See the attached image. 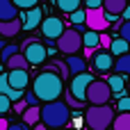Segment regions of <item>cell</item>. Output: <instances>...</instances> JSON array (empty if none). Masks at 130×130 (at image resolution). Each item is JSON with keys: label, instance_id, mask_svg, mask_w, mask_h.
I'll list each match as a JSON object with an SVG mask.
<instances>
[{"label": "cell", "instance_id": "6da1fadb", "mask_svg": "<svg viewBox=\"0 0 130 130\" xmlns=\"http://www.w3.org/2000/svg\"><path fill=\"white\" fill-rule=\"evenodd\" d=\"M32 91H34V96H37L39 101H43V103L55 101V98H62V94H64V78H62L53 66H48V69H43V71L32 80Z\"/></svg>", "mask_w": 130, "mask_h": 130}, {"label": "cell", "instance_id": "7a4b0ae2", "mask_svg": "<svg viewBox=\"0 0 130 130\" xmlns=\"http://www.w3.org/2000/svg\"><path fill=\"white\" fill-rule=\"evenodd\" d=\"M39 112H41V119L39 121L48 130H59L71 121V107L64 101H59V98L43 103V107H39Z\"/></svg>", "mask_w": 130, "mask_h": 130}, {"label": "cell", "instance_id": "3957f363", "mask_svg": "<svg viewBox=\"0 0 130 130\" xmlns=\"http://www.w3.org/2000/svg\"><path fill=\"white\" fill-rule=\"evenodd\" d=\"M114 119V110L103 103V105H91L87 112H85V123L89 130H107L110 123Z\"/></svg>", "mask_w": 130, "mask_h": 130}, {"label": "cell", "instance_id": "277c9868", "mask_svg": "<svg viewBox=\"0 0 130 130\" xmlns=\"http://www.w3.org/2000/svg\"><path fill=\"white\" fill-rule=\"evenodd\" d=\"M82 48V34L75 27H64V32L57 37V50L64 55H75Z\"/></svg>", "mask_w": 130, "mask_h": 130}, {"label": "cell", "instance_id": "5b68a950", "mask_svg": "<svg viewBox=\"0 0 130 130\" xmlns=\"http://www.w3.org/2000/svg\"><path fill=\"white\" fill-rule=\"evenodd\" d=\"M110 98H112V91H110L107 82L94 78L85 91V101H89L91 105H103V103H110Z\"/></svg>", "mask_w": 130, "mask_h": 130}, {"label": "cell", "instance_id": "8992f818", "mask_svg": "<svg viewBox=\"0 0 130 130\" xmlns=\"http://www.w3.org/2000/svg\"><path fill=\"white\" fill-rule=\"evenodd\" d=\"M23 57H25L27 64L37 66V64H43V62L48 59V50H46V46H43L39 39H30V41H25V46H23Z\"/></svg>", "mask_w": 130, "mask_h": 130}, {"label": "cell", "instance_id": "52a82bcc", "mask_svg": "<svg viewBox=\"0 0 130 130\" xmlns=\"http://www.w3.org/2000/svg\"><path fill=\"white\" fill-rule=\"evenodd\" d=\"M94 80V75L89 73V71H82V73H75V75H71V82H69V94L75 98V101H85V91H87V87H89V82Z\"/></svg>", "mask_w": 130, "mask_h": 130}, {"label": "cell", "instance_id": "ba28073f", "mask_svg": "<svg viewBox=\"0 0 130 130\" xmlns=\"http://www.w3.org/2000/svg\"><path fill=\"white\" fill-rule=\"evenodd\" d=\"M89 64H91V69H94L96 73H110L112 66H114V55H112L110 50H96V48H94Z\"/></svg>", "mask_w": 130, "mask_h": 130}, {"label": "cell", "instance_id": "9c48e42d", "mask_svg": "<svg viewBox=\"0 0 130 130\" xmlns=\"http://www.w3.org/2000/svg\"><path fill=\"white\" fill-rule=\"evenodd\" d=\"M85 27H87V30H96V32H103V30H107V27H110V23L105 21L103 7L85 9Z\"/></svg>", "mask_w": 130, "mask_h": 130}, {"label": "cell", "instance_id": "30bf717a", "mask_svg": "<svg viewBox=\"0 0 130 130\" xmlns=\"http://www.w3.org/2000/svg\"><path fill=\"white\" fill-rule=\"evenodd\" d=\"M39 27H41L43 39L53 41V39H57V37L64 32V27H66V25H64V21H62V18H57V16H46V18H41Z\"/></svg>", "mask_w": 130, "mask_h": 130}, {"label": "cell", "instance_id": "8fae6325", "mask_svg": "<svg viewBox=\"0 0 130 130\" xmlns=\"http://www.w3.org/2000/svg\"><path fill=\"white\" fill-rule=\"evenodd\" d=\"M18 18H21V30H27V32H30V30H37V27H39L43 14H41V7L34 5V7H30V9H25L23 14L18 11Z\"/></svg>", "mask_w": 130, "mask_h": 130}, {"label": "cell", "instance_id": "7c38bea8", "mask_svg": "<svg viewBox=\"0 0 130 130\" xmlns=\"http://www.w3.org/2000/svg\"><path fill=\"white\" fill-rule=\"evenodd\" d=\"M7 85L11 89L25 91L30 87V73H27V69H11V71H7Z\"/></svg>", "mask_w": 130, "mask_h": 130}, {"label": "cell", "instance_id": "4fadbf2b", "mask_svg": "<svg viewBox=\"0 0 130 130\" xmlns=\"http://www.w3.org/2000/svg\"><path fill=\"white\" fill-rule=\"evenodd\" d=\"M64 64H66V71H69V78H71V75H75V73L87 71V59H85V57H80V53L69 55V57L64 59Z\"/></svg>", "mask_w": 130, "mask_h": 130}, {"label": "cell", "instance_id": "5bb4252c", "mask_svg": "<svg viewBox=\"0 0 130 130\" xmlns=\"http://www.w3.org/2000/svg\"><path fill=\"white\" fill-rule=\"evenodd\" d=\"M21 32V18H11V21H0V37L2 39H11Z\"/></svg>", "mask_w": 130, "mask_h": 130}, {"label": "cell", "instance_id": "9a60e30c", "mask_svg": "<svg viewBox=\"0 0 130 130\" xmlns=\"http://www.w3.org/2000/svg\"><path fill=\"white\" fill-rule=\"evenodd\" d=\"M18 16V7L14 0H0V21H11Z\"/></svg>", "mask_w": 130, "mask_h": 130}, {"label": "cell", "instance_id": "2e32d148", "mask_svg": "<svg viewBox=\"0 0 130 130\" xmlns=\"http://www.w3.org/2000/svg\"><path fill=\"white\" fill-rule=\"evenodd\" d=\"M105 82H107L110 91H112V94H117V96H121V91L126 89V80H123V73H114V75H110Z\"/></svg>", "mask_w": 130, "mask_h": 130}, {"label": "cell", "instance_id": "e0dca14e", "mask_svg": "<svg viewBox=\"0 0 130 130\" xmlns=\"http://www.w3.org/2000/svg\"><path fill=\"white\" fill-rule=\"evenodd\" d=\"M0 94H5L11 103H14V101H18V98H23V91L11 89V87L7 85V73H2V75H0Z\"/></svg>", "mask_w": 130, "mask_h": 130}, {"label": "cell", "instance_id": "ac0fdd59", "mask_svg": "<svg viewBox=\"0 0 130 130\" xmlns=\"http://www.w3.org/2000/svg\"><path fill=\"white\" fill-rule=\"evenodd\" d=\"M21 114H23V123H25V126H34V123H37V121L41 119L39 105H27V107H25V110H23Z\"/></svg>", "mask_w": 130, "mask_h": 130}, {"label": "cell", "instance_id": "d6986e66", "mask_svg": "<svg viewBox=\"0 0 130 130\" xmlns=\"http://www.w3.org/2000/svg\"><path fill=\"white\" fill-rule=\"evenodd\" d=\"M128 5V0H103V11L105 14H114V16H119L121 11H123V7Z\"/></svg>", "mask_w": 130, "mask_h": 130}, {"label": "cell", "instance_id": "ffe728a7", "mask_svg": "<svg viewBox=\"0 0 130 130\" xmlns=\"http://www.w3.org/2000/svg\"><path fill=\"white\" fill-rule=\"evenodd\" d=\"M2 64H5V69H7V71H11V69H27V66H30V64L25 62V57H23V53H21V50H18V53H14V55H11L7 62H2Z\"/></svg>", "mask_w": 130, "mask_h": 130}, {"label": "cell", "instance_id": "44dd1931", "mask_svg": "<svg viewBox=\"0 0 130 130\" xmlns=\"http://www.w3.org/2000/svg\"><path fill=\"white\" fill-rule=\"evenodd\" d=\"M112 69H114L117 73H123V75L128 73L130 75V50L123 53V55H119V57L114 59V66H112Z\"/></svg>", "mask_w": 130, "mask_h": 130}, {"label": "cell", "instance_id": "7402d4cb", "mask_svg": "<svg viewBox=\"0 0 130 130\" xmlns=\"http://www.w3.org/2000/svg\"><path fill=\"white\" fill-rule=\"evenodd\" d=\"M107 50H110L114 57H119V55H123V53H128V50H130V43H128V41H123V39L119 37V39H112V41H110Z\"/></svg>", "mask_w": 130, "mask_h": 130}, {"label": "cell", "instance_id": "603a6c76", "mask_svg": "<svg viewBox=\"0 0 130 130\" xmlns=\"http://www.w3.org/2000/svg\"><path fill=\"white\" fill-rule=\"evenodd\" d=\"M110 126H112V130H130V112H119Z\"/></svg>", "mask_w": 130, "mask_h": 130}, {"label": "cell", "instance_id": "cb8c5ba5", "mask_svg": "<svg viewBox=\"0 0 130 130\" xmlns=\"http://www.w3.org/2000/svg\"><path fill=\"white\" fill-rule=\"evenodd\" d=\"M69 18H71V25H73L78 32H85V9H82V7L73 9V11L69 14Z\"/></svg>", "mask_w": 130, "mask_h": 130}, {"label": "cell", "instance_id": "d4e9b609", "mask_svg": "<svg viewBox=\"0 0 130 130\" xmlns=\"http://www.w3.org/2000/svg\"><path fill=\"white\" fill-rule=\"evenodd\" d=\"M82 34V46L85 48H98V32L96 30H85V32H80Z\"/></svg>", "mask_w": 130, "mask_h": 130}, {"label": "cell", "instance_id": "484cf974", "mask_svg": "<svg viewBox=\"0 0 130 130\" xmlns=\"http://www.w3.org/2000/svg\"><path fill=\"white\" fill-rule=\"evenodd\" d=\"M55 5L59 7V11H64V14H71L73 9H78V7L82 5V0H55Z\"/></svg>", "mask_w": 130, "mask_h": 130}, {"label": "cell", "instance_id": "4316f807", "mask_svg": "<svg viewBox=\"0 0 130 130\" xmlns=\"http://www.w3.org/2000/svg\"><path fill=\"white\" fill-rule=\"evenodd\" d=\"M14 53H18V46H16V43H7V46H2V48H0V62H7Z\"/></svg>", "mask_w": 130, "mask_h": 130}, {"label": "cell", "instance_id": "83f0119b", "mask_svg": "<svg viewBox=\"0 0 130 130\" xmlns=\"http://www.w3.org/2000/svg\"><path fill=\"white\" fill-rule=\"evenodd\" d=\"M119 37H121L123 41H128V43H130V18H128V21H123V23L119 25Z\"/></svg>", "mask_w": 130, "mask_h": 130}, {"label": "cell", "instance_id": "f1b7e54d", "mask_svg": "<svg viewBox=\"0 0 130 130\" xmlns=\"http://www.w3.org/2000/svg\"><path fill=\"white\" fill-rule=\"evenodd\" d=\"M117 110H119V112H130V96H121V98H119Z\"/></svg>", "mask_w": 130, "mask_h": 130}, {"label": "cell", "instance_id": "f546056e", "mask_svg": "<svg viewBox=\"0 0 130 130\" xmlns=\"http://www.w3.org/2000/svg\"><path fill=\"white\" fill-rule=\"evenodd\" d=\"M9 110H11V101L5 94H0V114H7Z\"/></svg>", "mask_w": 130, "mask_h": 130}, {"label": "cell", "instance_id": "4dcf8cb0", "mask_svg": "<svg viewBox=\"0 0 130 130\" xmlns=\"http://www.w3.org/2000/svg\"><path fill=\"white\" fill-rule=\"evenodd\" d=\"M41 0H14V5L18 7V9H30V7H34V5H39Z\"/></svg>", "mask_w": 130, "mask_h": 130}, {"label": "cell", "instance_id": "1f68e13d", "mask_svg": "<svg viewBox=\"0 0 130 130\" xmlns=\"http://www.w3.org/2000/svg\"><path fill=\"white\" fill-rule=\"evenodd\" d=\"M110 41H112V37H110L105 30H103V32H98V48H101V46H103V48H107V46H110Z\"/></svg>", "mask_w": 130, "mask_h": 130}, {"label": "cell", "instance_id": "d6a6232c", "mask_svg": "<svg viewBox=\"0 0 130 130\" xmlns=\"http://www.w3.org/2000/svg\"><path fill=\"white\" fill-rule=\"evenodd\" d=\"M23 94H25V98H23V101H25V103H27V105H39V103H41V101H39V98H37V96H34V91H32V89H30V91H27V89H25V91H23Z\"/></svg>", "mask_w": 130, "mask_h": 130}, {"label": "cell", "instance_id": "836d02e7", "mask_svg": "<svg viewBox=\"0 0 130 130\" xmlns=\"http://www.w3.org/2000/svg\"><path fill=\"white\" fill-rule=\"evenodd\" d=\"M11 107H14V110H16L18 114H21V112H23V110L27 107V103H25L23 98H18V101H14V103H11Z\"/></svg>", "mask_w": 130, "mask_h": 130}, {"label": "cell", "instance_id": "e575fe53", "mask_svg": "<svg viewBox=\"0 0 130 130\" xmlns=\"http://www.w3.org/2000/svg\"><path fill=\"white\" fill-rule=\"evenodd\" d=\"M55 69L59 71V75H62L64 80L69 78V71H66V64H64V62H57V64H55Z\"/></svg>", "mask_w": 130, "mask_h": 130}, {"label": "cell", "instance_id": "d590c367", "mask_svg": "<svg viewBox=\"0 0 130 130\" xmlns=\"http://www.w3.org/2000/svg\"><path fill=\"white\" fill-rule=\"evenodd\" d=\"M85 5H87V9H94V7H101L103 0H85Z\"/></svg>", "mask_w": 130, "mask_h": 130}, {"label": "cell", "instance_id": "8d00e7d4", "mask_svg": "<svg viewBox=\"0 0 130 130\" xmlns=\"http://www.w3.org/2000/svg\"><path fill=\"white\" fill-rule=\"evenodd\" d=\"M7 130H30V128H27L25 123H9V126H7Z\"/></svg>", "mask_w": 130, "mask_h": 130}, {"label": "cell", "instance_id": "74e56055", "mask_svg": "<svg viewBox=\"0 0 130 130\" xmlns=\"http://www.w3.org/2000/svg\"><path fill=\"white\" fill-rule=\"evenodd\" d=\"M7 126H9L7 117H5V114H0V130H7Z\"/></svg>", "mask_w": 130, "mask_h": 130}, {"label": "cell", "instance_id": "f35d334b", "mask_svg": "<svg viewBox=\"0 0 130 130\" xmlns=\"http://www.w3.org/2000/svg\"><path fill=\"white\" fill-rule=\"evenodd\" d=\"M119 16H123V21H128V18H130V7H128V5L123 7V11H121Z\"/></svg>", "mask_w": 130, "mask_h": 130}, {"label": "cell", "instance_id": "ab89813d", "mask_svg": "<svg viewBox=\"0 0 130 130\" xmlns=\"http://www.w3.org/2000/svg\"><path fill=\"white\" fill-rule=\"evenodd\" d=\"M32 130H48V128H46V126H43V123H41V121H37V123H34V126H32Z\"/></svg>", "mask_w": 130, "mask_h": 130}, {"label": "cell", "instance_id": "60d3db41", "mask_svg": "<svg viewBox=\"0 0 130 130\" xmlns=\"http://www.w3.org/2000/svg\"><path fill=\"white\" fill-rule=\"evenodd\" d=\"M126 87H128V96H130V78H128V82H126Z\"/></svg>", "mask_w": 130, "mask_h": 130}, {"label": "cell", "instance_id": "b9f144b4", "mask_svg": "<svg viewBox=\"0 0 130 130\" xmlns=\"http://www.w3.org/2000/svg\"><path fill=\"white\" fill-rule=\"evenodd\" d=\"M87 130H89V128H87Z\"/></svg>", "mask_w": 130, "mask_h": 130}]
</instances>
